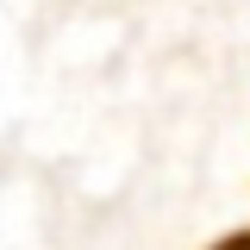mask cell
Here are the masks:
<instances>
[{
	"label": "cell",
	"instance_id": "6da1fadb",
	"mask_svg": "<svg viewBox=\"0 0 250 250\" xmlns=\"http://www.w3.org/2000/svg\"><path fill=\"white\" fill-rule=\"evenodd\" d=\"M207 250H250V225H238V231H219Z\"/></svg>",
	"mask_w": 250,
	"mask_h": 250
}]
</instances>
